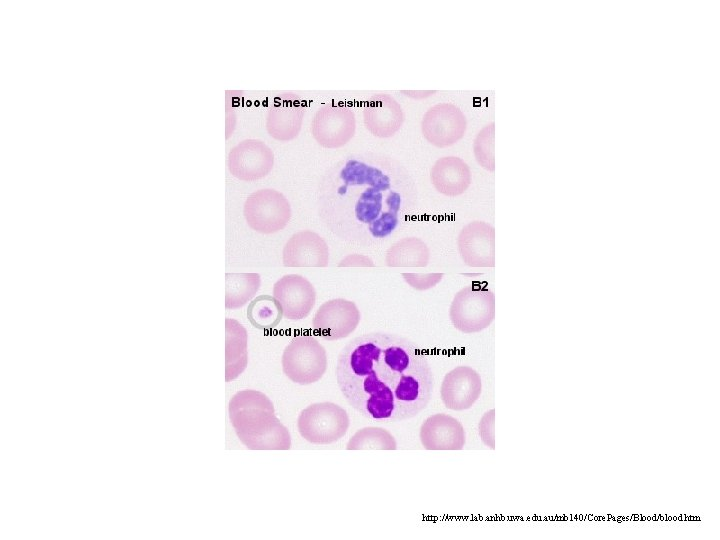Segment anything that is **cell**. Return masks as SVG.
<instances>
[{
  "mask_svg": "<svg viewBox=\"0 0 720 540\" xmlns=\"http://www.w3.org/2000/svg\"><path fill=\"white\" fill-rule=\"evenodd\" d=\"M473 151L479 165L488 171H494V124L486 125L477 134Z\"/></svg>",
  "mask_w": 720,
  "mask_h": 540,
  "instance_id": "obj_24",
  "label": "cell"
},
{
  "mask_svg": "<svg viewBox=\"0 0 720 540\" xmlns=\"http://www.w3.org/2000/svg\"><path fill=\"white\" fill-rule=\"evenodd\" d=\"M404 280L416 290H427L436 286L443 278V273H402Z\"/></svg>",
  "mask_w": 720,
  "mask_h": 540,
  "instance_id": "obj_25",
  "label": "cell"
},
{
  "mask_svg": "<svg viewBox=\"0 0 720 540\" xmlns=\"http://www.w3.org/2000/svg\"><path fill=\"white\" fill-rule=\"evenodd\" d=\"M355 127L352 109L333 103L318 109L311 123V132L321 146L339 148L353 138Z\"/></svg>",
  "mask_w": 720,
  "mask_h": 540,
  "instance_id": "obj_8",
  "label": "cell"
},
{
  "mask_svg": "<svg viewBox=\"0 0 720 540\" xmlns=\"http://www.w3.org/2000/svg\"><path fill=\"white\" fill-rule=\"evenodd\" d=\"M285 267H326L329 248L317 233L305 230L293 234L283 248Z\"/></svg>",
  "mask_w": 720,
  "mask_h": 540,
  "instance_id": "obj_14",
  "label": "cell"
},
{
  "mask_svg": "<svg viewBox=\"0 0 720 540\" xmlns=\"http://www.w3.org/2000/svg\"><path fill=\"white\" fill-rule=\"evenodd\" d=\"M435 189L448 197L463 194L472 182L471 170L466 162L456 156L439 158L430 170Z\"/></svg>",
  "mask_w": 720,
  "mask_h": 540,
  "instance_id": "obj_17",
  "label": "cell"
},
{
  "mask_svg": "<svg viewBox=\"0 0 720 540\" xmlns=\"http://www.w3.org/2000/svg\"><path fill=\"white\" fill-rule=\"evenodd\" d=\"M419 437L426 450H461L466 441L461 422L445 413L429 416L420 427Z\"/></svg>",
  "mask_w": 720,
  "mask_h": 540,
  "instance_id": "obj_15",
  "label": "cell"
},
{
  "mask_svg": "<svg viewBox=\"0 0 720 540\" xmlns=\"http://www.w3.org/2000/svg\"><path fill=\"white\" fill-rule=\"evenodd\" d=\"M338 266H344V267H372L374 266L373 261L362 254H350L346 256Z\"/></svg>",
  "mask_w": 720,
  "mask_h": 540,
  "instance_id": "obj_27",
  "label": "cell"
},
{
  "mask_svg": "<svg viewBox=\"0 0 720 540\" xmlns=\"http://www.w3.org/2000/svg\"><path fill=\"white\" fill-rule=\"evenodd\" d=\"M304 109L295 100H281L269 109L266 127L269 135L287 141L296 137L302 125Z\"/></svg>",
  "mask_w": 720,
  "mask_h": 540,
  "instance_id": "obj_18",
  "label": "cell"
},
{
  "mask_svg": "<svg viewBox=\"0 0 720 540\" xmlns=\"http://www.w3.org/2000/svg\"><path fill=\"white\" fill-rule=\"evenodd\" d=\"M482 382L479 373L469 366H457L443 378L441 400L446 408L462 411L471 408L480 397Z\"/></svg>",
  "mask_w": 720,
  "mask_h": 540,
  "instance_id": "obj_13",
  "label": "cell"
},
{
  "mask_svg": "<svg viewBox=\"0 0 720 540\" xmlns=\"http://www.w3.org/2000/svg\"><path fill=\"white\" fill-rule=\"evenodd\" d=\"M495 410L490 409L481 417L478 428L482 442L491 449H495Z\"/></svg>",
  "mask_w": 720,
  "mask_h": 540,
  "instance_id": "obj_26",
  "label": "cell"
},
{
  "mask_svg": "<svg viewBox=\"0 0 720 540\" xmlns=\"http://www.w3.org/2000/svg\"><path fill=\"white\" fill-rule=\"evenodd\" d=\"M347 450H396L397 442L386 429L368 426L359 429L348 441Z\"/></svg>",
  "mask_w": 720,
  "mask_h": 540,
  "instance_id": "obj_22",
  "label": "cell"
},
{
  "mask_svg": "<svg viewBox=\"0 0 720 540\" xmlns=\"http://www.w3.org/2000/svg\"><path fill=\"white\" fill-rule=\"evenodd\" d=\"M225 331V380L229 382L236 379L247 366V331L231 318L225 320Z\"/></svg>",
  "mask_w": 720,
  "mask_h": 540,
  "instance_id": "obj_19",
  "label": "cell"
},
{
  "mask_svg": "<svg viewBox=\"0 0 720 540\" xmlns=\"http://www.w3.org/2000/svg\"><path fill=\"white\" fill-rule=\"evenodd\" d=\"M457 246L464 263L470 267H494L495 231L483 221L468 223L460 231Z\"/></svg>",
  "mask_w": 720,
  "mask_h": 540,
  "instance_id": "obj_12",
  "label": "cell"
},
{
  "mask_svg": "<svg viewBox=\"0 0 720 540\" xmlns=\"http://www.w3.org/2000/svg\"><path fill=\"white\" fill-rule=\"evenodd\" d=\"M282 309L274 296L261 295L254 299L248 307L247 317L259 329H271L281 320Z\"/></svg>",
  "mask_w": 720,
  "mask_h": 540,
  "instance_id": "obj_23",
  "label": "cell"
},
{
  "mask_svg": "<svg viewBox=\"0 0 720 540\" xmlns=\"http://www.w3.org/2000/svg\"><path fill=\"white\" fill-rule=\"evenodd\" d=\"M260 281V275L257 273H226V309H237L244 306L259 290Z\"/></svg>",
  "mask_w": 720,
  "mask_h": 540,
  "instance_id": "obj_21",
  "label": "cell"
},
{
  "mask_svg": "<svg viewBox=\"0 0 720 540\" xmlns=\"http://www.w3.org/2000/svg\"><path fill=\"white\" fill-rule=\"evenodd\" d=\"M229 419L243 445L251 450H289L288 429L275 415L264 393L246 389L235 393L228 405Z\"/></svg>",
  "mask_w": 720,
  "mask_h": 540,
  "instance_id": "obj_2",
  "label": "cell"
},
{
  "mask_svg": "<svg viewBox=\"0 0 720 540\" xmlns=\"http://www.w3.org/2000/svg\"><path fill=\"white\" fill-rule=\"evenodd\" d=\"M364 124L374 136L386 138L393 136L404 122V113L400 104L389 94L373 95L363 110Z\"/></svg>",
  "mask_w": 720,
  "mask_h": 540,
  "instance_id": "obj_16",
  "label": "cell"
},
{
  "mask_svg": "<svg viewBox=\"0 0 720 540\" xmlns=\"http://www.w3.org/2000/svg\"><path fill=\"white\" fill-rule=\"evenodd\" d=\"M429 257V249L421 239L407 237L388 249L385 260L390 267H424Z\"/></svg>",
  "mask_w": 720,
  "mask_h": 540,
  "instance_id": "obj_20",
  "label": "cell"
},
{
  "mask_svg": "<svg viewBox=\"0 0 720 540\" xmlns=\"http://www.w3.org/2000/svg\"><path fill=\"white\" fill-rule=\"evenodd\" d=\"M243 213L247 224L262 234L281 231L291 218L288 200L274 189H260L250 194L244 203Z\"/></svg>",
  "mask_w": 720,
  "mask_h": 540,
  "instance_id": "obj_6",
  "label": "cell"
},
{
  "mask_svg": "<svg viewBox=\"0 0 720 540\" xmlns=\"http://www.w3.org/2000/svg\"><path fill=\"white\" fill-rule=\"evenodd\" d=\"M467 120L461 109L452 103H438L430 107L421 121L423 137L432 145L445 148L465 135Z\"/></svg>",
  "mask_w": 720,
  "mask_h": 540,
  "instance_id": "obj_7",
  "label": "cell"
},
{
  "mask_svg": "<svg viewBox=\"0 0 720 540\" xmlns=\"http://www.w3.org/2000/svg\"><path fill=\"white\" fill-rule=\"evenodd\" d=\"M274 155L262 141L247 139L228 154L230 173L242 181L252 182L267 176L273 168Z\"/></svg>",
  "mask_w": 720,
  "mask_h": 540,
  "instance_id": "obj_10",
  "label": "cell"
},
{
  "mask_svg": "<svg viewBox=\"0 0 720 540\" xmlns=\"http://www.w3.org/2000/svg\"><path fill=\"white\" fill-rule=\"evenodd\" d=\"M273 296L282 309L283 317L289 320L306 318L316 301L314 286L299 274H287L281 277L274 284Z\"/></svg>",
  "mask_w": 720,
  "mask_h": 540,
  "instance_id": "obj_11",
  "label": "cell"
},
{
  "mask_svg": "<svg viewBox=\"0 0 720 540\" xmlns=\"http://www.w3.org/2000/svg\"><path fill=\"white\" fill-rule=\"evenodd\" d=\"M350 425L349 416L333 402H318L303 409L297 420L302 438L316 445H327L340 440Z\"/></svg>",
  "mask_w": 720,
  "mask_h": 540,
  "instance_id": "obj_5",
  "label": "cell"
},
{
  "mask_svg": "<svg viewBox=\"0 0 720 540\" xmlns=\"http://www.w3.org/2000/svg\"><path fill=\"white\" fill-rule=\"evenodd\" d=\"M361 314L353 301L336 298L316 311L312 325L318 336L333 341L348 337L357 328Z\"/></svg>",
  "mask_w": 720,
  "mask_h": 540,
  "instance_id": "obj_9",
  "label": "cell"
},
{
  "mask_svg": "<svg viewBox=\"0 0 720 540\" xmlns=\"http://www.w3.org/2000/svg\"><path fill=\"white\" fill-rule=\"evenodd\" d=\"M282 370L294 383L309 385L319 381L327 369L323 345L310 335L294 337L284 348Z\"/></svg>",
  "mask_w": 720,
  "mask_h": 540,
  "instance_id": "obj_4",
  "label": "cell"
},
{
  "mask_svg": "<svg viewBox=\"0 0 720 540\" xmlns=\"http://www.w3.org/2000/svg\"><path fill=\"white\" fill-rule=\"evenodd\" d=\"M449 317L453 326L465 334L486 329L495 318L494 293L482 285L461 289L451 302Z\"/></svg>",
  "mask_w": 720,
  "mask_h": 540,
  "instance_id": "obj_3",
  "label": "cell"
},
{
  "mask_svg": "<svg viewBox=\"0 0 720 540\" xmlns=\"http://www.w3.org/2000/svg\"><path fill=\"white\" fill-rule=\"evenodd\" d=\"M336 381L347 403L362 416L398 422L428 405L434 376L426 356L396 334L367 333L340 351Z\"/></svg>",
  "mask_w": 720,
  "mask_h": 540,
  "instance_id": "obj_1",
  "label": "cell"
}]
</instances>
